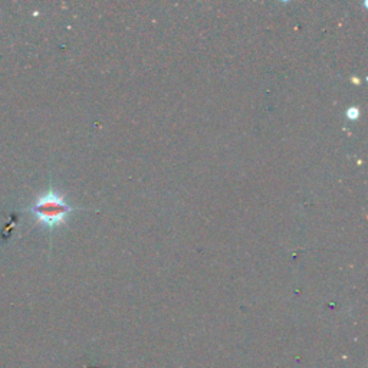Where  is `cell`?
<instances>
[{
  "label": "cell",
  "mask_w": 368,
  "mask_h": 368,
  "mask_svg": "<svg viewBox=\"0 0 368 368\" xmlns=\"http://www.w3.org/2000/svg\"><path fill=\"white\" fill-rule=\"evenodd\" d=\"M73 210L75 208L68 204L65 197L55 189H49L46 193L41 194L29 207V212L35 216L38 223L48 229L62 226Z\"/></svg>",
  "instance_id": "6da1fadb"
},
{
  "label": "cell",
  "mask_w": 368,
  "mask_h": 368,
  "mask_svg": "<svg viewBox=\"0 0 368 368\" xmlns=\"http://www.w3.org/2000/svg\"><path fill=\"white\" fill-rule=\"evenodd\" d=\"M347 115H348V118H351V120H355V118H358V110H355V108H351V110H348Z\"/></svg>",
  "instance_id": "7a4b0ae2"
}]
</instances>
